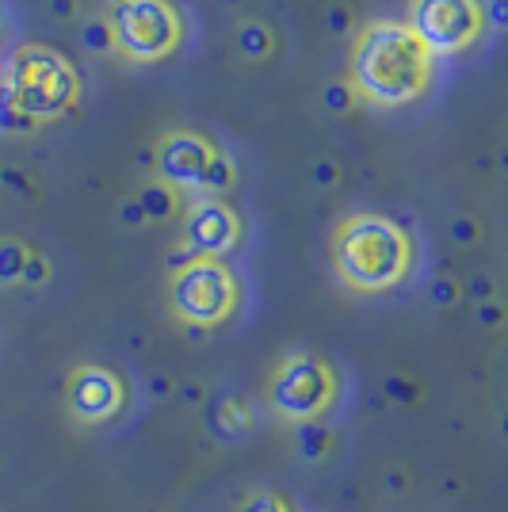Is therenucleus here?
I'll return each instance as SVG.
<instances>
[{"label":"nucleus","instance_id":"obj_1","mask_svg":"<svg viewBox=\"0 0 508 512\" xmlns=\"http://www.w3.org/2000/svg\"><path fill=\"white\" fill-rule=\"evenodd\" d=\"M432 77V54L413 35L409 23L375 20L367 23L352 50V92L367 104L402 107L424 96Z\"/></svg>","mask_w":508,"mask_h":512},{"label":"nucleus","instance_id":"obj_2","mask_svg":"<svg viewBox=\"0 0 508 512\" xmlns=\"http://www.w3.org/2000/svg\"><path fill=\"white\" fill-rule=\"evenodd\" d=\"M333 264L352 291H390L409 276L413 241L382 214H348L333 234Z\"/></svg>","mask_w":508,"mask_h":512},{"label":"nucleus","instance_id":"obj_3","mask_svg":"<svg viewBox=\"0 0 508 512\" xmlns=\"http://www.w3.org/2000/svg\"><path fill=\"white\" fill-rule=\"evenodd\" d=\"M4 96L20 107L27 119L39 127L69 115L81 100V73L65 62L58 50L39 43L16 46L8 58V77H4Z\"/></svg>","mask_w":508,"mask_h":512},{"label":"nucleus","instance_id":"obj_4","mask_svg":"<svg viewBox=\"0 0 508 512\" xmlns=\"http://www.w3.org/2000/svg\"><path fill=\"white\" fill-rule=\"evenodd\" d=\"M111 46L138 65H157L172 58L184 39L180 12L169 0H107Z\"/></svg>","mask_w":508,"mask_h":512},{"label":"nucleus","instance_id":"obj_5","mask_svg":"<svg viewBox=\"0 0 508 512\" xmlns=\"http://www.w3.org/2000/svg\"><path fill=\"white\" fill-rule=\"evenodd\" d=\"M169 306L176 318L195 329L222 325L237 310V279L222 260L199 256V260L184 264L180 272H172Z\"/></svg>","mask_w":508,"mask_h":512},{"label":"nucleus","instance_id":"obj_6","mask_svg":"<svg viewBox=\"0 0 508 512\" xmlns=\"http://www.w3.org/2000/svg\"><path fill=\"white\" fill-rule=\"evenodd\" d=\"M333 398H337V375L314 352L287 356L268 383V402L291 425H310V421L325 417Z\"/></svg>","mask_w":508,"mask_h":512},{"label":"nucleus","instance_id":"obj_7","mask_svg":"<svg viewBox=\"0 0 508 512\" xmlns=\"http://www.w3.org/2000/svg\"><path fill=\"white\" fill-rule=\"evenodd\" d=\"M409 27L428 54H459L478 43L486 12L478 0H409Z\"/></svg>","mask_w":508,"mask_h":512},{"label":"nucleus","instance_id":"obj_8","mask_svg":"<svg viewBox=\"0 0 508 512\" xmlns=\"http://www.w3.org/2000/svg\"><path fill=\"white\" fill-rule=\"evenodd\" d=\"M214 157V146L195 134V130H169L157 150H153V169L161 176V184L169 188H203V176Z\"/></svg>","mask_w":508,"mask_h":512},{"label":"nucleus","instance_id":"obj_9","mask_svg":"<svg viewBox=\"0 0 508 512\" xmlns=\"http://www.w3.org/2000/svg\"><path fill=\"white\" fill-rule=\"evenodd\" d=\"M237 237H241V222L222 199H199L184 214V245L203 260L233 253Z\"/></svg>","mask_w":508,"mask_h":512},{"label":"nucleus","instance_id":"obj_10","mask_svg":"<svg viewBox=\"0 0 508 512\" xmlns=\"http://www.w3.org/2000/svg\"><path fill=\"white\" fill-rule=\"evenodd\" d=\"M123 402H127V390L115 371L85 363L69 375V409L77 413V421H85V425L111 421L123 409Z\"/></svg>","mask_w":508,"mask_h":512},{"label":"nucleus","instance_id":"obj_11","mask_svg":"<svg viewBox=\"0 0 508 512\" xmlns=\"http://www.w3.org/2000/svg\"><path fill=\"white\" fill-rule=\"evenodd\" d=\"M233 46H237L241 58L264 62V58H272V50H276V35H272L268 23L245 20V23H237V31H233Z\"/></svg>","mask_w":508,"mask_h":512},{"label":"nucleus","instance_id":"obj_12","mask_svg":"<svg viewBox=\"0 0 508 512\" xmlns=\"http://www.w3.org/2000/svg\"><path fill=\"white\" fill-rule=\"evenodd\" d=\"M249 406L241 402V398H222L218 406L211 409V428L214 436H222V440H237L245 428H249Z\"/></svg>","mask_w":508,"mask_h":512},{"label":"nucleus","instance_id":"obj_13","mask_svg":"<svg viewBox=\"0 0 508 512\" xmlns=\"http://www.w3.org/2000/svg\"><path fill=\"white\" fill-rule=\"evenodd\" d=\"M134 199H138V207L146 214V222H169L172 214H176V188L161 184V180L146 184Z\"/></svg>","mask_w":508,"mask_h":512},{"label":"nucleus","instance_id":"obj_14","mask_svg":"<svg viewBox=\"0 0 508 512\" xmlns=\"http://www.w3.org/2000/svg\"><path fill=\"white\" fill-rule=\"evenodd\" d=\"M27 256H31V249H27L23 241L4 237V241H0V283H20Z\"/></svg>","mask_w":508,"mask_h":512},{"label":"nucleus","instance_id":"obj_15","mask_svg":"<svg viewBox=\"0 0 508 512\" xmlns=\"http://www.w3.org/2000/svg\"><path fill=\"white\" fill-rule=\"evenodd\" d=\"M0 134H12V138H31V134H39V123L27 119L20 107L4 96V88H0Z\"/></svg>","mask_w":508,"mask_h":512},{"label":"nucleus","instance_id":"obj_16","mask_svg":"<svg viewBox=\"0 0 508 512\" xmlns=\"http://www.w3.org/2000/svg\"><path fill=\"white\" fill-rule=\"evenodd\" d=\"M230 188H233V165H230V157L214 150L211 165H207V176H203V188H199V192L222 195V192H230Z\"/></svg>","mask_w":508,"mask_h":512},{"label":"nucleus","instance_id":"obj_17","mask_svg":"<svg viewBox=\"0 0 508 512\" xmlns=\"http://www.w3.org/2000/svg\"><path fill=\"white\" fill-rule=\"evenodd\" d=\"M81 46H85L88 54H96V58L111 54L115 46H111V27H107V20H88L81 27Z\"/></svg>","mask_w":508,"mask_h":512},{"label":"nucleus","instance_id":"obj_18","mask_svg":"<svg viewBox=\"0 0 508 512\" xmlns=\"http://www.w3.org/2000/svg\"><path fill=\"white\" fill-rule=\"evenodd\" d=\"M298 440H302V455L306 459H321L325 451H329V428L318 425V421H310V425H298Z\"/></svg>","mask_w":508,"mask_h":512},{"label":"nucleus","instance_id":"obj_19","mask_svg":"<svg viewBox=\"0 0 508 512\" xmlns=\"http://www.w3.org/2000/svg\"><path fill=\"white\" fill-rule=\"evenodd\" d=\"M321 100H325V107H329L333 115H348V111H352V104H356V92H352V85H348V81H329Z\"/></svg>","mask_w":508,"mask_h":512},{"label":"nucleus","instance_id":"obj_20","mask_svg":"<svg viewBox=\"0 0 508 512\" xmlns=\"http://www.w3.org/2000/svg\"><path fill=\"white\" fill-rule=\"evenodd\" d=\"M0 188L12 195H20V199H35V184H31V176L16 165H0Z\"/></svg>","mask_w":508,"mask_h":512},{"label":"nucleus","instance_id":"obj_21","mask_svg":"<svg viewBox=\"0 0 508 512\" xmlns=\"http://www.w3.org/2000/svg\"><path fill=\"white\" fill-rule=\"evenodd\" d=\"M447 234L455 245H478L482 241V226L474 222V218H466V214H455L451 222H447Z\"/></svg>","mask_w":508,"mask_h":512},{"label":"nucleus","instance_id":"obj_22","mask_svg":"<svg viewBox=\"0 0 508 512\" xmlns=\"http://www.w3.org/2000/svg\"><path fill=\"white\" fill-rule=\"evenodd\" d=\"M241 512H295L291 509V501L287 497H279V493H253L245 505H241Z\"/></svg>","mask_w":508,"mask_h":512},{"label":"nucleus","instance_id":"obj_23","mask_svg":"<svg viewBox=\"0 0 508 512\" xmlns=\"http://www.w3.org/2000/svg\"><path fill=\"white\" fill-rule=\"evenodd\" d=\"M46 279H50V264H46V256L31 253L27 256V264H23L20 283H27V287H43Z\"/></svg>","mask_w":508,"mask_h":512},{"label":"nucleus","instance_id":"obj_24","mask_svg":"<svg viewBox=\"0 0 508 512\" xmlns=\"http://www.w3.org/2000/svg\"><path fill=\"white\" fill-rule=\"evenodd\" d=\"M428 295H432L436 306H455V302H459V283H455L451 276L432 279V291H428Z\"/></svg>","mask_w":508,"mask_h":512},{"label":"nucleus","instance_id":"obj_25","mask_svg":"<svg viewBox=\"0 0 508 512\" xmlns=\"http://www.w3.org/2000/svg\"><path fill=\"white\" fill-rule=\"evenodd\" d=\"M386 394L409 406V402H417V398H421V386L409 383V379H402V375H390V379H386Z\"/></svg>","mask_w":508,"mask_h":512},{"label":"nucleus","instance_id":"obj_26","mask_svg":"<svg viewBox=\"0 0 508 512\" xmlns=\"http://www.w3.org/2000/svg\"><path fill=\"white\" fill-rule=\"evenodd\" d=\"M348 27H352V12H348L344 4L325 8V31H333V35H348Z\"/></svg>","mask_w":508,"mask_h":512},{"label":"nucleus","instance_id":"obj_27","mask_svg":"<svg viewBox=\"0 0 508 512\" xmlns=\"http://www.w3.org/2000/svg\"><path fill=\"white\" fill-rule=\"evenodd\" d=\"M314 184H318V188H337V184H340V165H337V161L321 157L318 165H314Z\"/></svg>","mask_w":508,"mask_h":512},{"label":"nucleus","instance_id":"obj_28","mask_svg":"<svg viewBox=\"0 0 508 512\" xmlns=\"http://www.w3.org/2000/svg\"><path fill=\"white\" fill-rule=\"evenodd\" d=\"M119 222H123L127 230H142V226H146V214L138 207V199H127V203L119 207Z\"/></svg>","mask_w":508,"mask_h":512},{"label":"nucleus","instance_id":"obj_29","mask_svg":"<svg viewBox=\"0 0 508 512\" xmlns=\"http://www.w3.org/2000/svg\"><path fill=\"white\" fill-rule=\"evenodd\" d=\"M474 318H478V325H486V329H497V325H501V318H505V310L489 299V302H478Z\"/></svg>","mask_w":508,"mask_h":512},{"label":"nucleus","instance_id":"obj_30","mask_svg":"<svg viewBox=\"0 0 508 512\" xmlns=\"http://www.w3.org/2000/svg\"><path fill=\"white\" fill-rule=\"evenodd\" d=\"M466 291L474 295V302H489L493 299V279H489L486 272H474L470 283H466Z\"/></svg>","mask_w":508,"mask_h":512},{"label":"nucleus","instance_id":"obj_31","mask_svg":"<svg viewBox=\"0 0 508 512\" xmlns=\"http://www.w3.org/2000/svg\"><path fill=\"white\" fill-rule=\"evenodd\" d=\"M50 12H54L58 20H69V16L77 12V0H50Z\"/></svg>","mask_w":508,"mask_h":512},{"label":"nucleus","instance_id":"obj_32","mask_svg":"<svg viewBox=\"0 0 508 512\" xmlns=\"http://www.w3.org/2000/svg\"><path fill=\"white\" fill-rule=\"evenodd\" d=\"M489 20L497 23V27L508 20V4H505V0H489Z\"/></svg>","mask_w":508,"mask_h":512},{"label":"nucleus","instance_id":"obj_33","mask_svg":"<svg viewBox=\"0 0 508 512\" xmlns=\"http://www.w3.org/2000/svg\"><path fill=\"white\" fill-rule=\"evenodd\" d=\"M226 4H230V8H241V4H245V0H226Z\"/></svg>","mask_w":508,"mask_h":512}]
</instances>
